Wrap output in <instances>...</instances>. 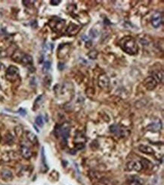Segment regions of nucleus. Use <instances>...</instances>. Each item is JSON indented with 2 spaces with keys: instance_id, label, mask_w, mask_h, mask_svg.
<instances>
[{
  "instance_id": "f257e3e1",
  "label": "nucleus",
  "mask_w": 164,
  "mask_h": 185,
  "mask_svg": "<svg viewBox=\"0 0 164 185\" xmlns=\"http://www.w3.org/2000/svg\"><path fill=\"white\" fill-rule=\"evenodd\" d=\"M119 46L124 52L129 55H135L139 52V46L132 36H124L119 41Z\"/></svg>"
},
{
  "instance_id": "f03ea898",
  "label": "nucleus",
  "mask_w": 164,
  "mask_h": 185,
  "mask_svg": "<svg viewBox=\"0 0 164 185\" xmlns=\"http://www.w3.org/2000/svg\"><path fill=\"white\" fill-rule=\"evenodd\" d=\"M70 127L68 123H64L62 125H58L56 126L54 130V134L57 138H60L62 139V142L64 144H67V139L70 135Z\"/></svg>"
},
{
  "instance_id": "7ed1b4c3",
  "label": "nucleus",
  "mask_w": 164,
  "mask_h": 185,
  "mask_svg": "<svg viewBox=\"0 0 164 185\" xmlns=\"http://www.w3.org/2000/svg\"><path fill=\"white\" fill-rule=\"evenodd\" d=\"M49 27L54 32H59L62 30L65 25V20L59 17H53L49 22Z\"/></svg>"
},
{
  "instance_id": "20e7f679",
  "label": "nucleus",
  "mask_w": 164,
  "mask_h": 185,
  "mask_svg": "<svg viewBox=\"0 0 164 185\" xmlns=\"http://www.w3.org/2000/svg\"><path fill=\"white\" fill-rule=\"evenodd\" d=\"M110 130L112 133L119 138H124L128 136L130 133V130L127 127L119 126V125H112L110 126Z\"/></svg>"
},
{
  "instance_id": "39448f33",
  "label": "nucleus",
  "mask_w": 164,
  "mask_h": 185,
  "mask_svg": "<svg viewBox=\"0 0 164 185\" xmlns=\"http://www.w3.org/2000/svg\"><path fill=\"white\" fill-rule=\"evenodd\" d=\"M6 77L8 81L14 82L19 77V69L17 66H10L6 70Z\"/></svg>"
},
{
  "instance_id": "423d86ee",
  "label": "nucleus",
  "mask_w": 164,
  "mask_h": 185,
  "mask_svg": "<svg viewBox=\"0 0 164 185\" xmlns=\"http://www.w3.org/2000/svg\"><path fill=\"white\" fill-rule=\"evenodd\" d=\"M163 22V14L162 12L157 11V12L154 13L153 14V16L151 17V23L154 28H158V27H160L162 25Z\"/></svg>"
},
{
  "instance_id": "0eeeda50",
  "label": "nucleus",
  "mask_w": 164,
  "mask_h": 185,
  "mask_svg": "<svg viewBox=\"0 0 164 185\" xmlns=\"http://www.w3.org/2000/svg\"><path fill=\"white\" fill-rule=\"evenodd\" d=\"M110 78L107 76V75L104 73V74H101L99 75L98 79V87L100 88L103 90L108 89L109 87H110Z\"/></svg>"
},
{
  "instance_id": "6e6552de",
  "label": "nucleus",
  "mask_w": 164,
  "mask_h": 185,
  "mask_svg": "<svg viewBox=\"0 0 164 185\" xmlns=\"http://www.w3.org/2000/svg\"><path fill=\"white\" fill-rule=\"evenodd\" d=\"M127 169L129 171L140 172L144 169V165H143L142 161H139V160H133V161H130L126 165Z\"/></svg>"
},
{
  "instance_id": "1a4fd4ad",
  "label": "nucleus",
  "mask_w": 164,
  "mask_h": 185,
  "mask_svg": "<svg viewBox=\"0 0 164 185\" xmlns=\"http://www.w3.org/2000/svg\"><path fill=\"white\" fill-rule=\"evenodd\" d=\"M143 84H144V86L147 90H152L155 89L158 83H157V81L154 79L153 76H149L144 79V81H143Z\"/></svg>"
},
{
  "instance_id": "9d476101",
  "label": "nucleus",
  "mask_w": 164,
  "mask_h": 185,
  "mask_svg": "<svg viewBox=\"0 0 164 185\" xmlns=\"http://www.w3.org/2000/svg\"><path fill=\"white\" fill-rule=\"evenodd\" d=\"M79 30H80V26L74 23H70L66 29V33L68 36H75L79 32Z\"/></svg>"
},
{
  "instance_id": "9b49d317",
  "label": "nucleus",
  "mask_w": 164,
  "mask_h": 185,
  "mask_svg": "<svg viewBox=\"0 0 164 185\" xmlns=\"http://www.w3.org/2000/svg\"><path fill=\"white\" fill-rule=\"evenodd\" d=\"M20 153L21 156L26 160H29L32 157V152L27 146L21 145L20 146Z\"/></svg>"
},
{
  "instance_id": "f8f14e48",
  "label": "nucleus",
  "mask_w": 164,
  "mask_h": 185,
  "mask_svg": "<svg viewBox=\"0 0 164 185\" xmlns=\"http://www.w3.org/2000/svg\"><path fill=\"white\" fill-rule=\"evenodd\" d=\"M129 185H143L144 184V180L137 175H133L129 178L128 180Z\"/></svg>"
},
{
  "instance_id": "ddd939ff",
  "label": "nucleus",
  "mask_w": 164,
  "mask_h": 185,
  "mask_svg": "<svg viewBox=\"0 0 164 185\" xmlns=\"http://www.w3.org/2000/svg\"><path fill=\"white\" fill-rule=\"evenodd\" d=\"M139 151H141V153H145V154H154V151L153 150V148H151L150 146L148 145H144V144H141L139 147Z\"/></svg>"
},
{
  "instance_id": "4468645a",
  "label": "nucleus",
  "mask_w": 164,
  "mask_h": 185,
  "mask_svg": "<svg viewBox=\"0 0 164 185\" xmlns=\"http://www.w3.org/2000/svg\"><path fill=\"white\" fill-rule=\"evenodd\" d=\"M26 137H27V140L29 141L30 142L32 143V144H38V139L36 137V135L31 131H27L26 132Z\"/></svg>"
},
{
  "instance_id": "2eb2a0df",
  "label": "nucleus",
  "mask_w": 164,
  "mask_h": 185,
  "mask_svg": "<svg viewBox=\"0 0 164 185\" xmlns=\"http://www.w3.org/2000/svg\"><path fill=\"white\" fill-rule=\"evenodd\" d=\"M162 125H161L160 121H157V122H153V123H151L149 126H148V130H151V132H157L160 130H161Z\"/></svg>"
},
{
  "instance_id": "dca6fc26",
  "label": "nucleus",
  "mask_w": 164,
  "mask_h": 185,
  "mask_svg": "<svg viewBox=\"0 0 164 185\" xmlns=\"http://www.w3.org/2000/svg\"><path fill=\"white\" fill-rule=\"evenodd\" d=\"M20 63L26 65V66H31L33 64V57L29 54L24 53L21 60H20Z\"/></svg>"
},
{
  "instance_id": "f3484780",
  "label": "nucleus",
  "mask_w": 164,
  "mask_h": 185,
  "mask_svg": "<svg viewBox=\"0 0 164 185\" xmlns=\"http://www.w3.org/2000/svg\"><path fill=\"white\" fill-rule=\"evenodd\" d=\"M23 54H24V53L21 52L20 50H16V51H15V53H13L12 57H11V58H12V60H14L15 62H20V60H21Z\"/></svg>"
},
{
  "instance_id": "a211bd4d",
  "label": "nucleus",
  "mask_w": 164,
  "mask_h": 185,
  "mask_svg": "<svg viewBox=\"0 0 164 185\" xmlns=\"http://www.w3.org/2000/svg\"><path fill=\"white\" fill-rule=\"evenodd\" d=\"M151 76L154 78L157 83H160V82L163 81V72L162 71H156L153 73Z\"/></svg>"
},
{
  "instance_id": "6ab92c4d",
  "label": "nucleus",
  "mask_w": 164,
  "mask_h": 185,
  "mask_svg": "<svg viewBox=\"0 0 164 185\" xmlns=\"http://www.w3.org/2000/svg\"><path fill=\"white\" fill-rule=\"evenodd\" d=\"M1 175H2V178H3L4 180H6V181H7V180H11L13 177L11 172L8 170V169H4L3 171H2Z\"/></svg>"
},
{
  "instance_id": "aec40b11",
  "label": "nucleus",
  "mask_w": 164,
  "mask_h": 185,
  "mask_svg": "<svg viewBox=\"0 0 164 185\" xmlns=\"http://www.w3.org/2000/svg\"><path fill=\"white\" fill-rule=\"evenodd\" d=\"M42 98H43V96H42V95H40V96H38V97L36 98V100H35L34 105H33V110H36V109L40 108L41 104L42 103Z\"/></svg>"
},
{
  "instance_id": "412c9836",
  "label": "nucleus",
  "mask_w": 164,
  "mask_h": 185,
  "mask_svg": "<svg viewBox=\"0 0 164 185\" xmlns=\"http://www.w3.org/2000/svg\"><path fill=\"white\" fill-rule=\"evenodd\" d=\"M35 122H36V124L38 125L39 126H40V127H42V126H43V125H44L43 118H42V117L41 115L38 116V117H36Z\"/></svg>"
},
{
  "instance_id": "4be33fe9",
  "label": "nucleus",
  "mask_w": 164,
  "mask_h": 185,
  "mask_svg": "<svg viewBox=\"0 0 164 185\" xmlns=\"http://www.w3.org/2000/svg\"><path fill=\"white\" fill-rule=\"evenodd\" d=\"M88 57L92 60H95L98 57V52L96 50H92L88 53Z\"/></svg>"
},
{
  "instance_id": "5701e85b",
  "label": "nucleus",
  "mask_w": 164,
  "mask_h": 185,
  "mask_svg": "<svg viewBox=\"0 0 164 185\" xmlns=\"http://www.w3.org/2000/svg\"><path fill=\"white\" fill-rule=\"evenodd\" d=\"M50 67H51V62H49V61H47V62H45V63H44L42 70H43V71H47L49 69H50Z\"/></svg>"
},
{
  "instance_id": "b1692460",
  "label": "nucleus",
  "mask_w": 164,
  "mask_h": 185,
  "mask_svg": "<svg viewBox=\"0 0 164 185\" xmlns=\"http://www.w3.org/2000/svg\"><path fill=\"white\" fill-rule=\"evenodd\" d=\"M15 132H16L18 136H20L22 135V132H23V129H22L21 126H17L15 128Z\"/></svg>"
},
{
  "instance_id": "393cba45",
  "label": "nucleus",
  "mask_w": 164,
  "mask_h": 185,
  "mask_svg": "<svg viewBox=\"0 0 164 185\" xmlns=\"http://www.w3.org/2000/svg\"><path fill=\"white\" fill-rule=\"evenodd\" d=\"M45 84H46L48 87H49L51 84V82H52V78H51V76L50 75H47V76H45Z\"/></svg>"
},
{
  "instance_id": "a878e982",
  "label": "nucleus",
  "mask_w": 164,
  "mask_h": 185,
  "mask_svg": "<svg viewBox=\"0 0 164 185\" xmlns=\"http://www.w3.org/2000/svg\"><path fill=\"white\" fill-rule=\"evenodd\" d=\"M60 3H61L60 0H52V1H50V4L52 6H58Z\"/></svg>"
},
{
  "instance_id": "bb28decb",
  "label": "nucleus",
  "mask_w": 164,
  "mask_h": 185,
  "mask_svg": "<svg viewBox=\"0 0 164 185\" xmlns=\"http://www.w3.org/2000/svg\"><path fill=\"white\" fill-rule=\"evenodd\" d=\"M6 55H7V53H6V50H3L2 48H0V58L6 57Z\"/></svg>"
},
{
  "instance_id": "cd10ccee",
  "label": "nucleus",
  "mask_w": 164,
  "mask_h": 185,
  "mask_svg": "<svg viewBox=\"0 0 164 185\" xmlns=\"http://www.w3.org/2000/svg\"><path fill=\"white\" fill-rule=\"evenodd\" d=\"M2 62H0V69H2Z\"/></svg>"
}]
</instances>
